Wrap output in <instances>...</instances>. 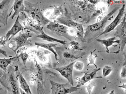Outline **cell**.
Masks as SVG:
<instances>
[{"instance_id":"obj_1","label":"cell","mask_w":126,"mask_h":94,"mask_svg":"<svg viewBox=\"0 0 126 94\" xmlns=\"http://www.w3.org/2000/svg\"><path fill=\"white\" fill-rule=\"evenodd\" d=\"M23 2L24 11L30 18L43 26L47 25L50 21L44 15L37 3L32 4L26 0H24Z\"/></svg>"},{"instance_id":"obj_2","label":"cell","mask_w":126,"mask_h":94,"mask_svg":"<svg viewBox=\"0 0 126 94\" xmlns=\"http://www.w3.org/2000/svg\"><path fill=\"white\" fill-rule=\"evenodd\" d=\"M51 86V94H67L77 91L79 88L74 86L67 82L60 83L50 80Z\"/></svg>"},{"instance_id":"obj_3","label":"cell","mask_w":126,"mask_h":94,"mask_svg":"<svg viewBox=\"0 0 126 94\" xmlns=\"http://www.w3.org/2000/svg\"><path fill=\"white\" fill-rule=\"evenodd\" d=\"M8 75L10 88L11 94H21L18 80L16 76L15 69L9 65L7 71Z\"/></svg>"},{"instance_id":"obj_4","label":"cell","mask_w":126,"mask_h":94,"mask_svg":"<svg viewBox=\"0 0 126 94\" xmlns=\"http://www.w3.org/2000/svg\"><path fill=\"white\" fill-rule=\"evenodd\" d=\"M47 27L56 35L63 36L69 40L70 39L67 27L55 22L50 21L47 25Z\"/></svg>"},{"instance_id":"obj_5","label":"cell","mask_w":126,"mask_h":94,"mask_svg":"<svg viewBox=\"0 0 126 94\" xmlns=\"http://www.w3.org/2000/svg\"><path fill=\"white\" fill-rule=\"evenodd\" d=\"M76 61L73 62L65 66L53 68L55 70L59 72L61 75L68 81L70 84L74 86L73 73L74 65Z\"/></svg>"},{"instance_id":"obj_6","label":"cell","mask_w":126,"mask_h":94,"mask_svg":"<svg viewBox=\"0 0 126 94\" xmlns=\"http://www.w3.org/2000/svg\"><path fill=\"white\" fill-rule=\"evenodd\" d=\"M34 35L32 32L26 31L25 33H20L15 38L12 39L10 43L15 42L16 46L14 50L16 51L19 48L29 44L28 39Z\"/></svg>"},{"instance_id":"obj_7","label":"cell","mask_w":126,"mask_h":94,"mask_svg":"<svg viewBox=\"0 0 126 94\" xmlns=\"http://www.w3.org/2000/svg\"><path fill=\"white\" fill-rule=\"evenodd\" d=\"M101 70L100 68H95L86 70L81 72L84 75L81 78H79L77 87L79 88L84 85L86 83L94 79L103 78L101 76H97V72Z\"/></svg>"},{"instance_id":"obj_8","label":"cell","mask_w":126,"mask_h":94,"mask_svg":"<svg viewBox=\"0 0 126 94\" xmlns=\"http://www.w3.org/2000/svg\"><path fill=\"white\" fill-rule=\"evenodd\" d=\"M11 0H4L0 2V23L5 26L7 25L9 16L8 10Z\"/></svg>"},{"instance_id":"obj_9","label":"cell","mask_w":126,"mask_h":94,"mask_svg":"<svg viewBox=\"0 0 126 94\" xmlns=\"http://www.w3.org/2000/svg\"><path fill=\"white\" fill-rule=\"evenodd\" d=\"M19 19V16L18 15L14 25L5 36V41H7L10 40L18 32L24 30V27L22 26L20 23Z\"/></svg>"},{"instance_id":"obj_10","label":"cell","mask_w":126,"mask_h":94,"mask_svg":"<svg viewBox=\"0 0 126 94\" xmlns=\"http://www.w3.org/2000/svg\"><path fill=\"white\" fill-rule=\"evenodd\" d=\"M15 71L16 76L19 83L21 88L26 93L28 94H32L26 81L19 70L18 66L16 67Z\"/></svg>"},{"instance_id":"obj_11","label":"cell","mask_w":126,"mask_h":94,"mask_svg":"<svg viewBox=\"0 0 126 94\" xmlns=\"http://www.w3.org/2000/svg\"><path fill=\"white\" fill-rule=\"evenodd\" d=\"M23 1L22 0H15L11 8L14 11L13 14L10 17L11 19H13L15 16L19 15L21 12L24 11V6Z\"/></svg>"},{"instance_id":"obj_12","label":"cell","mask_w":126,"mask_h":94,"mask_svg":"<svg viewBox=\"0 0 126 94\" xmlns=\"http://www.w3.org/2000/svg\"><path fill=\"white\" fill-rule=\"evenodd\" d=\"M0 83L7 91V94H11L9 85L8 74L0 69Z\"/></svg>"},{"instance_id":"obj_13","label":"cell","mask_w":126,"mask_h":94,"mask_svg":"<svg viewBox=\"0 0 126 94\" xmlns=\"http://www.w3.org/2000/svg\"><path fill=\"white\" fill-rule=\"evenodd\" d=\"M34 44L38 47H42L51 52L54 55V57L56 59L58 60V54L53 48L56 47L57 45V44L52 43H46L36 42H35Z\"/></svg>"},{"instance_id":"obj_14","label":"cell","mask_w":126,"mask_h":94,"mask_svg":"<svg viewBox=\"0 0 126 94\" xmlns=\"http://www.w3.org/2000/svg\"><path fill=\"white\" fill-rule=\"evenodd\" d=\"M36 37L40 38L44 40L50 42H57L64 45L66 44V43L65 41L57 39L51 37L47 35L44 32L37 35Z\"/></svg>"},{"instance_id":"obj_15","label":"cell","mask_w":126,"mask_h":94,"mask_svg":"<svg viewBox=\"0 0 126 94\" xmlns=\"http://www.w3.org/2000/svg\"><path fill=\"white\" fill-rule=\"evenodd\" d=\"M17 58V56H15L8 59L0 58V69L6 72L9 66L13 61Z\"/></svg>"},{"instance_id":"obj_16","label":"cell","mask_w":126,"mask_h":94,"mask_svg":"<svg viewBox=\"0 0 126 94\" xmlns=\"http://www.w3.org/2000/svg\"><path fill=\"white\" fill-rule=\"evenodd\" d=\"M122 14H119L115 19L108 27L107 28L105 31V33L108 32L113 30L117 25L122 16Z\"/></svg>"},{"instance_id":"obj_17","label":"cell","mask_w":126,"mask_h":94,"mask_svg":"<svg viewBox=\"0 0 126 94\" xmlns=\"http://www.w3.org/2000/svg\"><path fill=\"white\" fill-rule=\"evenodd\" d=\"M112 68L108 66L104 67L103 70V75L105 77L109 75L112 70Z\"/></svg>"},{"instance_id":"obj_18","label":"cell","mask_w":126,"mask_h":94,"mask_svg":"<svg viewBox=\"0 0 126 94\" xmlns=\"http://www.w3.org/2000/svg\"><path fill=\"white\" fill-rule=\"evenodd\" d=\"M96 86L95 83L93 82H90L89 84L85 87L87 88V94H90L92 93V90L93 86Z\"/></svg>"},{"instance_id":"obj_19","label":"cell","mask_w":126,"mask_h":94,"mask_svg":"<svg viewBox=\"0 0 126 94\" xmlns=\"http://www.w3.org/2000/svg\"><path fill=\"white\" fill-rule=\"evenodd\" d=\"M83 67V63L80 61H78L75 62L74 65V67L76 70H81Z\"/></svg>"},{"instance_id":"obj_20","label":"cell","mask_w":126,"mask_h":94,"mask_svg":"<svg viewBox=\"0 0 126 94\" xmlns=\"http://www.w3.org/2000/svg\"><path fill=\"white\" fill-rule=\"evenodd\" d=\"M92 53H91V55L89 57V58L88 59H87V60H89V63L88 64L87 66H88L90 64H93L95 67L96 68H97V66L94 63V60L95 58L97 57V55L95 57H93L92 55Z\"/></svg>"},{"instance_id":"obj_21","label":"cell","mask_w":126,"mask_h":94,"mask_svg":"<svg viewBox=\"0 0 126 94\" xmlns=\"http://www.w3.org/2000/svg\"><path fill=\"white\" fill-rule=\"evenodd\" d=\"M28 56V55L26 53H21L17 56V58L21 57L24 65L25 64L26 61Z\"/></svg>"},{"instance_id":"obj_22","label":"cell","mask_w":126,"mask_h":94,"mask_svg":"<svg viewBox=\"0 0 126 94\" xmlns=\"http://www.w3.org/2000/svg\"><path fill=\"white\" fill-rule=\"evenodd\" d=\"M20 13V17H19V18H20V19L23 21H26L28 20L29 19L28 16L26 15V14L24 12V11L21 12Z\"/></svg>"},{"instance_id":"obj_23","label":"cell","mask_w":126,"mask_h":94,"mask_svg":"<svg viewBox=\"0 0 126 94\" xmlns=\"http://www.w3.org/2000/svg\"><path fill=\"white\" fill-rule=\"evenodd\" d=\"M121 78H124L126 76V66L123 67L121 73Z\"/></svg>"},{"instance_id":"obj_24","label":"cell","mask_w":126,"mask_h":94,"mask_svg":"<svg viewBox=\"0 0 126 94\" xmlns=\"http://www.w3.org/2000/svg\"><path fill=\"white\" fill-rule=\"evenodd\" d=\"M0 53L2 54L4 56L6 57H7V55L6 51L1 49L0 48Z\"/></svg>"},{"instance_id":"obj_25","label":"cell","mask_w":126,"mask_h":94,"mask_svg":"<svg viewBox=\"0 0 126 94\" xmlns=\"http://www.w3.org/2000/svg\"><path fill=\"white\" fill-rule=\"evenodd\" d=\"M20 91L21 94H28L26 93L21 88H20Z\"/></svg>"},{"instance_id":"obj_26","label":"cell","mask_w":126,"mask_h":94,"mask_svg":"<svg viewBox=\"0 0 126 94\" xmlns=\"http://www.w3.org/2000/svg\"><path fill=\"white\" fill-rule=\"evenodd\" d=\"M120 88H124L126 89V84L124 85H122L119 86H118Z\"/></svg>"},{"instance_id":"obj_27","label":"cell","mask_w":126,"mask_h":94,"mask_svg":"<svg viewBox=\"0 0 126 94\" xmlns=\"http://www.w3.org/2000/svg\"><path fill=\"white\" fill-rule=\"evenodd\" d=\"M114 94V90H112L109 94Z\"/></svg>"},{"instance_id":"obj_28","label":"cell","mask_w":126,"mask_h":94,"mask_svg":"<svg viewBox=\"0 0 126 94\" xmlns=\"http://www.w3.org/2000/svg\"><path fill=\"white\" fill-rule=\"evenodd\" d=\"M3 90V88L2 87V86L0 84V90Z\"/></svg>"}]
</instances>
